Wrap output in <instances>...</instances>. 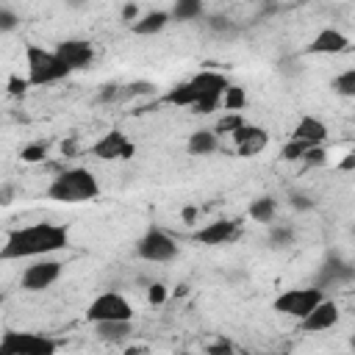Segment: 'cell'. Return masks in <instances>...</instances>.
Wrapping results in <instances>:
<instances>
[{
  "mask_svg": "<svg viewBox=\"0 0 355 355\" xmlns=\"http://www.w3.org/2000/svg\"><path fill=\"white\" fill-rule=\"evenodd\" d=\"M269 227V233H266V241H269V247L272 250H286V247H291L294 244V227H288V225H266Z\"/></svg>",
  "mask_w": 355,
  "mask_h": 355,
  "instance_id": "cb8c5ba5",
  "label": "cell"
},
{
  "mask_svg": "<svg viewBox=\"0 0 355 355\" xmlns=\"http://www.w3.org/2000/svg\"><path fill=\"white\" fill-rule=\"evenodd\" d=\"M11 200H14V186L6 180V183L0 186V202H3V205H11Z\"/></svg>",
  "mask_w": 355,
  "mask_h": 355,
  "instance_id": "b9f144b4",
  "label": "cell"
},
{
  "mask_svg": "<svg viewBox=\"0 0 355 355\" xmlns=\"http://www.w3.org/2000/svg\"><path fill=\"white\" fill-rule=\"evenodd\" d=\"M119 97H122V86L111 80V83H103V86H100V92H97L94 100H97V103H114V100H119Z\"/></svg>",
  "mask_w": 355,
  "mask_h": 355,
  "instance_id": "836d02e7",
  "label": "cell"
},
{
  "mask_svg": "<svg viewBox=\"0 0 355 355\" xmlns=\"http://www.w3.org/2000/svg\"><path fill=\"white\" fill-rule=\"evenodd\" d=\"M69 247V227L58 222H33L14 227L0 247L3 261H33Z\"/></svg>",
  "mask_w": 355,
  "mask_h": 355,
  "instance_id": "6da1fadb",
  "label": "cell"
},
{
  "mask_svg": "<svg viewBox=\"0 0 355 355\" xmlns=\"http://www.w3.org/2000/svg\"><path fill=\"white\" fill-rule=\"evenodd\" d=\"M230 139H233V150H236L239 158H255V155H261L266 150L269 130L255 125V122H244L236 133H230Z\"/></svg>",
  "mask_w": 355,
  "mask_h": 355,
  "instance_id": "8fae6325",
  "label": "cell"
},
{
  "mask_svg": "<svg viewBox=\"0 0 355 355\" xmlns=\"http://www.w3.org/2000/svg\"><path fill=\"white\" fill-rule=\"evenodd\" d=\"M244 122H247V119H244V111H222V116L216 119L214 130H216L219 136H230V133H236Z\"/></svg>",
  "mask_w": 355,
  "mask_h": 355,
  "instance_id": "83f0119b",
  "label": "cell"
},
{
  "mask_svg": "<svg viewBox=\"0 0 355 355\" xmlns=\"http://www.w3.org/2000/svg\"><path fill=\"white\" fill-rule=\"evenodd\" d=\"M208 355H230V352H236V347H233V341L230 338H216V341H211V344H205L202 347Z\"/></svg>",
  "mask_w": 355,
  "mask_h": 355,
  "instance_id": "d590c367",
  "label": "cell"
},
{
  "mask_svg": "<svg viewBox=\"0 0 355 355\" xmlns=\"http://www.w3.org/2000/svg\"><path fill=\"white\" fill-rule=\"evenodd\" d=\"M349 347H352V349H355V333H352V338H349Z\"/></svg>",
  "mask_w": 355,
  "mask_h": 355,
  "instance_id": "f6af8a7d",
  "label": "cell"
},
{
  "mask_svg": "<svg viewBox=\"0 0 355 355\" xmlns=\"http://www.w3.org/2000/svg\"><path fill=\"white\" fill-rule=\"evenodd\" d=\"M133 252L139 261H147V263H169L178 258L180 252V244L175 241V236L158 225H150L133 244Z\"/></svg>",
  "mask_w": 355,
  "mask_h": 355,
  "instance_id": "5b68a950",
  "label": "cell"
},
{
  "mask_svg": "<svg viewBox=\"0 0 355 355\" xmlns=\"http://www.w3.org/2000/svg\"><path fill=\"white\" fill-rule=\"evenodd\" d=\"M119 17H122V22H128V25H133L141 14H139V6L133 3V0H128L125 6H122V11H119Z\"/></svg>",
  "mask_w": 355,
  "mask_h": 355,
  "instance_id": "74e56055",
  "label": "cell"
},
{
  "mask_svg": "<svg viewBox=\"0 0 355 355\" xmlns=\"http://www.w3.org/2000/svg\"><path fill=\"white\" fill-rule=\"evenodd\" d=\"M19 28V14L8 6L0 8V33H14Z\"/></svg>",
  "mask_w": 355,
  "mask_h": 355,
  "instance_id": "4dcf8cb0",
  "label": "cell"
},
{
  "mask_svg": "<svg viewBox=\"0 0 355 355\" xmlns=\"http://www.w3.org/2000/svg\"><path fill=\"white\" fill-rule=\"evenodd\" d=\"M25 67H28L31 86H50L72 75V69L64 64V58L55 50H47L33 42L25 44Z\"/></svg>",
  "mask_w": 355,
  "mask_h": 355,
  "instance_id": "3957f363",
  "label": "cell"
},
{
  "mask_svg": "<svg viewBox=\"0 0 355 355\" xmlns=\"http://www.w3.org/2000/svg\"><path fill=\"white\" fill-rule=\"evenodd\" d=\"M75 153H78V139H64V141H61V155L72 158Z\"/></svg>",
  "mask_w": 355,
  "mask_h": 355,
  "instance_id": "60d3db41",
  "label": "cell"
},
{
  "mask_svg": "<svg viewBox=\"0 0 355 355\" xmlns=\"http://www.w3.org/2000/svg\"><path fill=\"white\" fill-rule=\"evenodd\" d=\"M136 311L130 305V300L122 294V291H114V288H105L100 291L89 308H86V322L94 324V322H111V319H133Z\"/></svg>",
  "mask_w": 355,
  "mask_h": 355,
  "instance_id": "52a82bcc",
  "label": "cell"
},
{
  "mask_svg": "<svg viewBox=\"0 0 355 355\" xmlns=\"http://www.w3.org/2000/svg\"><path fill=\"white\" fill-rule=\"evenodd\" d=\"M94 333L105 344H125L133 336V319H111V322H94Z\"/></svg>",
  "mask_w": 355,
  "mask_h": 355,
  "instance_id": "d6986e66",
  "label": "cell"
},
{
  "mask_svg": "<svg viewBox=\"0 0 355 355\" xmlns=\"http://www.w3.org/2000/svg\"><path fill=\"white\" fill-rule=\"evenodd\" d=\"M61 272H64V263H61V261H55V258H50V255L33 258V261L22 269V275H19V288H22V291H33V294H36V291H44V288H50V286L58 283Z\"/></svg>",
  "mask_w": 355,
  "mask_h": 355,
  "instance_id": "9c48e42d",
  "label": "cell"
},
{
  "mask_svg": "<svg viewBox=\"0 0 355 355\" xmlns=\"http://www.w3.org/2000/svg\"><path fill=\"white\" fill-rule=\"evenodd\" d=\"M169 22H172V14H169L166 8H153V11L141 14V17L130 25V31H133L136 36H155V33H164Z\"/></svg>",
  "mask_w": 355,
  "mask_h": 355,
  "instance_id": "ac0fdd59",
  "label": "cell"
},
{
  "mask_svg": "<svg viewBox=\"0 0 355 355\" xmlns=\"http://www.w3.org/2000/svg\"><path fill=\"white\" fill-rule=\"evenodd\" d=\"M189 80H191L194 89H197V103L191 105V111H194V114H202V116H208V114H214V111L222 108V94H225L227 86L233 83V80H230L225 72H219V69H200V72L191 75Z\"/></svg>",
  "mask_w": 355,
  "mask_h": 355,
  "instance_id": "277c9868",
  "label": "cell"
},
{
  "mask_svg": "<svg viewBox=\"0 0 355 355\" xmlns=\"http://www.w3.org/2000/svg\"><path fill=\"white\" fill-rule=\"evenodd\" d=\"M47 155H50V144L47 141H31V144H25L19 150V158L25 164H42V161H47Z\"/></svg>",
  "mask_w": 355,
  "mask_h": 355,
  "instance_id": "f1b7e54d",
  "label": "cell"
},
{
  "mask_svg": "<svg viewBox=\"0 0 355 355\" xmlns=\"http://www.w3.org/2000/svg\"><path fill=\"white\" fill-rule=\"evenodd\" d=\"M327 125L319 119V116H313V114H302L297 122H294V128H291V133L288 136H294V139H302V141H308V144H324L327 141Z\"/></svg>",
  "mask_w": 355,
  "mask_h": 355,
  "instance_id": "e0dca14e",
  "label": "cell"
},
{
  "mask_svg": "<svg viewBox=\"0 0 355 355\" xmlns=\"http://www.w3.org/2000/svg\"><path fill=\"white\" fill-rule=\"evenodd\" d=\"M288 205H291L294 211H311V208H313V200H311L308 194H302V191H291V194H288Z\"/></svg>",
  "mask_w": 355,
  "mask_h": 355,
  "instance_id": "8d00e7d4",
  "label": "cell"
},
{
  "mask_svg": "<svg viewBox=\"0 0 355 355\" xmlns=\"http://www.w3.org/2000/svg\"><path fill=\"white\" fill-rule=\"evenodd\" d=\"M341 319V308L336 305V300L324 297L305 319H300V330L302 333H324V330H333Z\"/></svg>",
  "mask_w": 355,
  "mask_h": 355,
  "instance_id": "9a60e30c",
  "label": "cell"
},
{
  "mask_svg": "<svg viewBox=\"0 0 355 355\" xmlns=\"http://www.w3.org/2000/svg\"><path fill=\"white\" fill-rule=\"evenodd\" d=\"M313 144H308V141H302V139H294V136H288L286 141H283V147H280V161H288V164H294V161H302V155L311 150Z\"/></svg>",
  "mask_w": 355,
  "mask_h": 355,
  "instance_id": "4316f807",
  "label": "cell"
},
{
  "mask_svg": "<svg viewBox=\"0 0 355 355\" xmlns=\"http://www.w3.org/2000/svg\"><path fill=\"white\" fill-rule=\"evenodd\" d=\"M89 153L100 161H130L136 155V144L119 130V128H111L108 133H103L92 147Z\"/></svg>",
  "mask_w": 355,
  "mask_h": 355,
  "instance_id": "30bf717a",
  "label": "cell"
},
{
  "mask_svg": "<svg viewBox=\"0 0 355 355\" xmlns=\"http://www.w3.org/2000/svg\"><path fill=\"white\" fill-rule=\"evenodd\" d=\"M352 280H355V263H349V261H344L341 255L330 252V255L322 261L313 286H319V288L327 291V288H336V286H347V283H352Z\"/></svg>",
  "mask_w": 355,
  "mask_h": 355,
  "instance_id": "4fadbf2b",
  "label": "cell"
},
{
  "mask_svg": "<svg viewBox=\"0 0 355 355\" xmlns=\"http://www.w3.org/2000/svg\"><path fill=\"white\" fill-rule=\"evenodd\" d=\"M64 6H67V8H72V11H80V8H86V6H89V0H64Z\"/></svg>",
  "mask_w": 355,
  "mask_h": 355,
  "instance_id": "ee69618b",
  "label": "cell"
},
{
  "mask_svg": "<svg viewBox=\"0 0 355 355\" xmlns=\"http://www.w3.org/2000/svg\"><path fill=\"white\" fill-rule=\"evenodd\" d=\"M352 236H355V225H352Z\"/></svg>",
  "mask_w": 355,
  "mask_h": 355,
  "instance_id": "bcb514c9",
  "label": "cell"
},
{
  "mask_svg": "<svg viewBox=\"0 0 355 355\" xmlns=\"http://www.w3.org/2000/svg\"><path fill=\"white\" fill-rule=\"evenodd\" d=\"M277 211H280V205L272 194H261V197L250 200V205H247V216L258 225H272L277 219Z\"/></svg>",
  "mask_w": 355,
  "mask_h": 355,
  "instance_id": "44dd1931",
  "label": "cell"
},
{
  "mask_svg": "<svg viewBox=\"0 0 355 355\" xmlns=\"http://www.w3.org/2000/svg\"><path fill=\"white\" fill-rule=\"evenodd\" d=\"M208 28H211V31H216V33H219V31L225 33V31H230V19H227V17L214 14V17H208Z\"/></svg>",
  "mask_w": 355,
  "mask_h": 355,
  "instance_id": "f35d334b",
  "label": "cell"
},
{
  "mask_svg": "<svg viewBox=\"0 0 355 355\" xmlns=\"http://www.w3.org/2000/svg\"><path fill=\"white\" fill-rule=\"evenodd\" d=\"M28 86H31V80L22 78V75H8V78H6V92H8L11 97H22V94L28 92Z\"/></svg>",
  "mask_w": 355,
  "mask_h": 355,
  "instance_id": "d6a6232c",
  "label": "cell"
},
{
  "mask_svg": "<svg viewBox=\"0 0 355 355\" xmlns=\"http://www.w3.org/2000/svg\"><path fill=\"white\" fill-rule=\"evenodd\" d=\"M247 108V89L239 83H230L222 94V111H244Z\"/></svg>",
  "mask_w": 355,
  "mask_h": 355,
  "instance_id": "484cf974",
  "label": "cell"
},
{
  "mask_svg": "<svg viewBox=\"0 0 355 355\" xmlns=\"http://www.w3.org/2000/svg\"><path fill=\"white\" fill-rule=\"evenodd\" d=\"M161 103L166 105H175V108H191L197 103V89L191 80H178L175 86H169L161 97Z\"/></svg>",
  "mask_w": 355,
  "mask_h": 355,
  "instance_id": "7402d4cb",
  "label": "cell"
},
{
  "mask_svg": "<svg viewBox=\"0 0 355 355\" xmlns=\"http://www.w3.org/2000/svg\"><path fill=\"white\" fill-rule=\"evenodd\" d=\"M305 169H319V166H324L327 164V150H324V144H313L305 155H302V161H300Z\"/></svg>",
  "mask_w": 355,
  "mask_h": 355,
  "instance_id": "f546056e",
  "label": "cell"
},
{
  "mask_svg": "<svg viewBox=\"0 0 355 355\" xmlns=\"http://www.w3.org/2000/svg\"><path fill=\"white\" fill-rule=\"evenodd\" d=\"M347 47H349L347 33L338 31V28H333V25H327V28H322V31L308 42L305 53H308V55H338V53H344Z\"/></svg>",
  "mask_w": 355,
  "mask_h": 355,
  "instance_id": "2e32d148",
  "label": "cell"
},
{
  "mask_svg": "<svg viewBox=\"0 0 355 355\" xmlns=\"http://www.w3.org/2000/svg\"><path fill=\"white\" fill-rule=\"evenodd\" d=\"M139 94H155V83L150 80H133L122 86V97H139Z\"/></svg>",
  "mask_w": 355,
  "mask_h": 355,
  "instance_id": "1f68e13d",
  "label": "cell"
},
{
  "mask_svg": "<svg viewBox=\"0 0 355 355\" xmlns=\"http://www.w3.org/2000/svg\"><path fill=\"white\" fill-rule=\"evenodd\" d=\"M166 297H169V288H166L164 283H150V286H147V302H150V305H164Z\"/></svg>",
  "mask_w": 355,
  "mask_h": 355,
  "instance_id": "e575fe53",
  "label": "cell"
},
{
  "mask_svg": "<svg viewBox=\"0 0 355 355\" xmlns=\"http://www.w3.org/2000/svg\"><path fill=\"white\" fill-rule=\"evenodd\" d=\"M330 89H333V94H338V97L355 100V67L338 72V75L330 80Z\"/></svg>",
  "mask_w": 355,
  "mask_h": 355,
  "instance_id": "d4e9b609",
  "label": "cell"
},
{
  "mask_svg": "<svg viewBox=\"0 0 355 355\" xmlns=\"http://www.w3.org/2000/svg\"><path fill=\"white\" fill-rule=\"evenodd\" d=\"M338 172H355V150H349L338 164H336Z\"/></svg>",
  "mask_w": 355,
  "mask_h": 355,
  "instance_id": "ab89813d",
  "label": "cell"
},
{
  "mask_svg": "<svg viewBox=\"0 0 355 355\" xmlns=\"http://www.w3.org/2000/svg\"><path fill=\"white\" fill-rule=\"evenodd\" d=\"M172 22H194L205 14V0H172Z\"/></svg>",
  "mask_w": 355,
  "mask_h": 355,
  "instance_id": "603a6c76",
  "label": "cell"
},
{
  "mask_svg": "<svg viewBox=\"0 0 355 355\" xmlns=\"http://www.w3.org/2000/svg\"><path fill=\"white\" fill-rule=\"evenodd\" d=\"M241 236V222L239 219H214L202 227L194 230V241L205 244V247H222V244H233Z\"/></svg>",
  "mask_w": 355,
  "mask_h": 355,
  "instance_id": "7c38bea8",
  "label": "cell"
},
{
  "mask_svg": "<svg viewBox=\"0 0 355 355\" xmlns=\"http://www.w3.org/2000/svg\"><path fill=\"white\" fill-rule=\"evenodd\" d=\"M58 349V341L44 333H17L6 330L0 336V352L3 355H53Z\"/></svg>",
  "mask_w": 355,
  "mask_h": 355,
  "instance_id": "ba28073f",
  "label": "cell"
},
{
  "mask_svg": "<svg viewBox=\"0 0 355 355\" xmlns=\"http://www.w3.org/2000/svg\"><path fill=\"white\" fill-rule=\"evenodd\" d=\"M47 200L64 202V205H78V202H92L103 194V186L97 175L86 166H67L53 175V180L44 189Z\"/></svg>",
  "mask_w": 355,
  "mask_h": 355,
  "instance_id": "7a4b0ae2",
  "label": "cell"
},
{
  "mask_svg": "<svg viewBox=\"0 0 355 355\" xmlns=\"http://www.w3.org/2000/svg\"><path fill=\"white\" fill-rule=\"evenodd\" d=\"M327 297L324 288L319 286H300V288H283L275 300H272V311L280 316H291V319H305L322 300Z\"/></svg>",
  "mask_w": 355,
  "mask_h": 355,
  "instance_id": "8992f818",
  "label": "cell"
},
{
  "mask_svg": "<svg viewBox=\"0 0 355 355\" xmlns=\"http://www.w3.org/2000/svg\"><path fill=\"white\" fill-rule=\"evenodd\" d=\"M197 216H200V211H197L194 205H186V208L180 211V219H183V222H189V225H191V222H197Z\"/></svg>",
  "mask_w": 355,
  "mask_h": 355,
  "instance_id": "7bdbcfd3",
  "label": "cell"
},
{
  "mask_svg": "<svg viewBox=\"0 0 355 355\" xmlns=\"http://www.w3.org/2000/svg\"><path fill=\"white\" fill-rule=\"evenodd\" d=\"M219 150V133L214 128H200L194 133H189L186 139V153L189 155H214Z\"/></svg>",
  "mask_w": 355,
  "mask_h": 355,
  "instance_id": "ffe728a7",
  "label": "cell"
},
{
  "mask_svg": "<svg viewBox=\"0 0 355 355\" xmlns=\"http://www.w3.org/2000/svg\"><path fill=\"white\" fill-rule=\"evenodd\" d=\"M61 58H64V64L72 69V72H78V69H89L92 64H94V44L89 42V39H61V42H55V47H53Z\"/></svg>",
  "mask_w": 355,
  "mask_h": 355,
  "instance_id": "5bb4252c",
  "label": "cell"
}]
</instances>
